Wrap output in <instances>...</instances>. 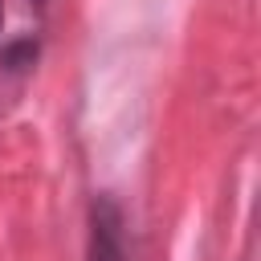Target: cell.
<instances>
[{
  "mask_svg": "<svg viewBox=\"0 0 261 261\" xmlns=\"http://www.w3.org/2000/svg\"><path fill=\"white\" fill-rule=\"evenodd\" d=\"M0 20H4V0H0Z\"/></svg>",
  "mask_w": 261,
  "mask_h": 261,
  "instance_id": "2",
  "label": "cell"
},
{
  "mask_svg": "<svg viewBox=\"0 0 261 261\" xmlns=\"http://www.w3.org/2000/svg\"><path fill=\"white\" fill-rule=\"evenodd\" d=\"M90 261H135L130 245H126L122 208L110 196H98L90 208Z\"/></svg>",
  "mask_w": 261,
  "mask_h": 261,
  "instance_id": "1",
  "label": "cell"
}]
</instances>
